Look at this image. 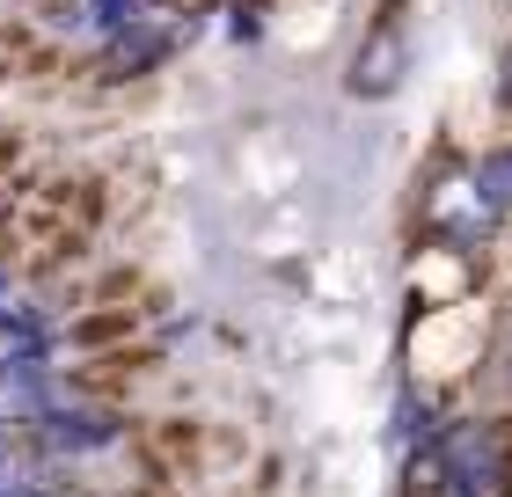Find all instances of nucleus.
I'll use <instances>...</instances> for the list:
<instances>
[{
    "instance_id": "39448f33",
    "label": "nucleus",
    "mask_w": 512,
    "mask_h": 497,
    "mask_svg": "<svg viewBox=\"0 0 512 497\" xmlns=\"http://www.w3.org/2000/svg\"><path fill=\"white\" fill-rule=\"evenodd\" d=\"M476 183H483V198H491V205L505 212V205H512V147L483 161V169H476Z\"/></svg>"
},
{
    "instance_id": "7ed1b4c3",
    "label": "nucleus",
    "mask_w": 512,
    "mask_h": 497,
    "mask_svg": "<svg viewBox=\"0 0 512 497\" xmlns=\"http://www.w3.org/2000/svg\"><path fill=\"white\" fill-rule=\"evenodd\" d=\"M395 81H403V37L381 30V37L352 59V88H359V96H388Z\"/></svg>"
},
{
    "instance_id": "20e7f679",
    "label": "nucleus",
    "mask_w": 512,
    "mask_h": 497,
    "mask_svg": "<svg viewBox=\"0 0 512 497\" xmlns=\"http://www.w3.org/2000/svg\"><path fill=\"white\" fill-rule=\"evenodd\" d=\"M30 359H44V322L30 307H0V373H15Z\"/></svg>"
},
{
    "instance_id": "f257e3e1",
    "label": "nucleus",
    "mask_w": 512,
    "mask_h": 497,
    "mask_svg": "<svg viewBox=\"0 0 512 497\" xmlns=\"http://www.w3.org/2000/svg\"><path fill=\"white\" fill-rule=\"evenodd\" d=\"M439 476H447L461 497H505L512 483V439L498 424H454L439 439Z\"/></svg>"
},
{
    "instance_id": "423d86ee",
    "label": "nucleus",
    "mask_w": 512,
    "mask_h": 497,
    "mask_svg": "<svg viewBox=\"0 0 512 497\" xmlns=\"http://www.w3.org/2000/svg\"><path fill=\"white\" fill-rule=\"evenodd\" d=\"M498 96H505V103H512V66H505V88H498Z\"/></svg>"
},
{
    "instance_id": "f03ea898",
    "label": "nucleus",
    "mask_w": 512,
    "mask_h": 497,
    "mask_svg": "<svg viewBox=\"0 0 512 497\" xmlns=\"http://www.w3.org/2000/svg\"><path fill=\"white\" fill-rule=\"evenodd\" d=\"M498 220V205L483 198V183L476 176H461V183H439L432 191V227L439 234H454V242H476L483 227Z\"/></svg>"
}]
</instances>
